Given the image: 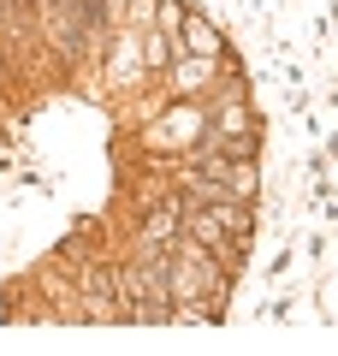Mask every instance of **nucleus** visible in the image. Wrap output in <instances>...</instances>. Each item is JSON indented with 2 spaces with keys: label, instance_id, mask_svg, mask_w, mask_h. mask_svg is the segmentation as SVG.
I'll return each mask as SVG.
<instances>
[{
  "label": "nucleus",
  "instance_id": "4",
  "mask_svg": "<svg viewBox=\"0 0 338 356\" xmlns=\"http://www.w3.org/2000/svg\"><path fill=\"white\" fill-rule=\"evenodd\" d=\"M172 220H178V208H172V202H166V208H161V214H154V220H149V243H161V238H166V232H172Z\"/></svg>",
  "mask_w": 338,
  "mask_h": 356
},
{
  "label": "nucleus",
  "instance_id": "3",
  "mask_svg": "<svg viewBox=\"0 0 338 356\" xmlns=\"http://www.w3.org/2000/svg\"><path fill=\"white\" fill-rule=\"evenodd\" d=\"M184 42H196V48L208 54V60H220V36H214V30L202 24V18H184Z\"/></svg>",
  "mask_w": 338,
  "mask_h": 356
},
{
  "label": "nucleus",
  "instance_id": "2",
  "mask_svg": "<svg viewBox=\"0 0 338 356\" xmlns=\"http://www.w3.org/2000/svg\"><path fill=\"white\" fill-rule=\"evenodd\" d=\"M208 178H214V184H225L232 196H250V191H255V166H250V161H214Z\"/></svg>",
  "mask_w": 338,
  "mask_h": 356
},
{
  "label": "nucleus",
  "instance_id": "1",
  "mask_svg": "<svg viewBox=\"0 0 338 356\" xmlns=\"http://www.w3.org/2000/svg\"><path fill=\"white\" fill-rule=\"evenodd\" d=\"M250 232V214L238 202H214L208 214H190V238L196 243H225V238H243Z\"/></svg>",
  "mask_w": 338,
  "mask_h": 356
}]
</instances>
